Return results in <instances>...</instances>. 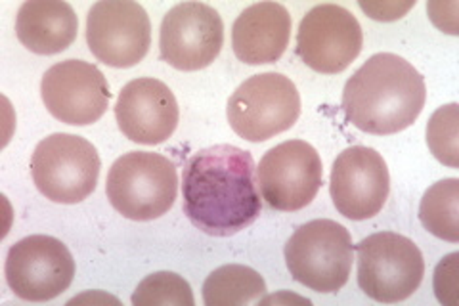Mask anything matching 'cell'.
<instances>
[{"mask_svg": "<svg viewBox=\"0 0 459 306\" xmlns=\"http://www.w3.org/2000/svg\"><path fill=\"white\" fill-rule=\"evenodd\" d=\"M86 42L100 62L109 67H133L152 47L148 12L131 0L96 3L86 16Z\"/></svg>", "mask_w": 459, "mask_h": 306, "instance_id": "10", "label": "cell"}, {"mask_svg": "<svg viewBox=\"0 0 459 306\" xmlns=\"http://www.w3.org/2000/svg\"><path fill=\"white\" fill-rule=\"evenodd\" d=\"M4 275L16 297L47 302L62 295L74 282L75 260L60 240L35 234L10 247Z\"/></svg>", "mask_w": 459, "mask_h": 306, "instance_id": "8", "label": "cell"}, {"mask_svg": "<svg viewBox=\"0 0 459 306\" xmlns=\"http://www.w3.org/2000/svg\"><path fill=\"white\" fill-rule=\"evenodd\" d=\"M266 284L256 270L243 265H226L209 274L204 284V301L209 306L247 304L264 295Z\"/></svg>", "mask_w": 459, "mask_h": 306, "instance_id": "18", "label": "cell"}, {"mask_svg": "<svg viewBox=\"0 0 459 306\" xmlns=\"http://www.w3.org/2000/svg\"><path fill=\"white\" fill-rule=\"evenodd\" d=\"M40 96L52 118L65 125L86 127L102 119L111 92L106 75L94 64L65 60L42 75Z\"/></svg>", "mask_w": 459, "mask_h": 306, "instance_id": "12", "label": "cell"}, {"mask_svg": "<svg viewBox=\"0 0 459 306\" xmlns=\"http://www.w3.org/2000/svg\"><path fill=\"white\" fill-rule=\"evenodd\" d=\"M194 293L190 284L175 272H155L142 280L133 293V304H186L192 306Z\"/></svg>", "mask_w": 459, "mask_h": 306, "instance_id": "21", "label": "cell"}, {"mask_svg": "<svg viewBox=\"0 0 459 306\" xmlns=\"http://www.w3.org/2000/svg\"><path fill=\"white\" fill-rule=\"evenodd\" d=\"M79 20L74 6L56 0H31L16 16V35L22 45L39 56L60 54L74 45Z\"/></svg>", "mask_w": 459, "mask_h": 306, "instance_id": "17", "label": "cell"}, {"mask_svg": "<svg viewBox=\"0 0 459 306\" xmlns=\"http://www.w3.org/2000/svg\"><path fill=\"white\" fill-rule=\"evenodd\" d=\"M415 6L413 3H404V4H396V3H383V4H369V3H360V8L368 12L373 20H381V22H393L404 16V13Z\"/></svg>", "mask_w": 459, "mask_h": 306, "instance_id": "23", "label": "cell"}, {"mask_svg": "<svg viewBox=\"0 0 459 306\" xmlns=\"http://www.w3.org/2000/svg\"><path fill=\"white\" fill-rule=\"evenodd\" d=\"M177 192V167L160 153L128 152L108 172V199L128 221L148 223L167 214Z\"/></svg>", "mask_w": 459, "mask_h": 306, "instance_id": "3", "label": "cell"}, {"mask_svg": "<svg viewBox=\"0 0 459 306\" xmlns=\"http://www.w3.org/2000/svg\"><path fill=\"white\" fill-rule=\"evenodd\" d=\"M291 37V16L283 4L258 3L243 10L232 27V48L249 66L274 64Z\"/></svg>", "mask_w": 459, "mask_h": 306, "instance_id": "16", "label": "cell"}, {"mask_svg": "<svg viewBox=\"0 0 459 306\" xmlns=\"http://www.w3.org/2000/svg\"><path fill=\"white\" fill-rule=\"evenodd\" d=\"M31 177L47 199L75 205L96 189L100 177L98 150L77 135H50L37 144L31 157Z\"/></svg>", "mask_w": 459, "mask_h": 306, "instance_id": "7", "label": "cell"}, {"mask_svg": "<svg viewBox=\"0 0 459 306\" xmlns=\"http://www.w3.org/2000/svg\"><path fill=\"white\" fill-rule=\"evenodd\" d=\"M263 199L276 211L293 213L310 205L324 180L322 157L303 140H287L268 150L256 167Z\"/></svg>", "mask_w": 459, "mask_h": 306, "instance_id": "9", "label": "cell"}, {"mask_svg": "<svg viewBox=\"0 0 459 306\" xmlns=\"http://www.w3.org/2000/svg\"><path fill=\"white\" fill-rule=\"evenodd\" d=\"M420 221L433 236L450 243L459 241L457 179H444L427 189L420 205Z\"/></svg>", "mask_w": 459, "mask_h": 306, "instance_id": "19", "label": "cell"}, {"mask_svg": "<svg viewBox=\"0 0 459 306\" xmlns=\"http://www.w3.org/2000/svg\"><path fill=\"white\" fill-rule=\"evenodd\" d=\"M253 155L230 144L194 153L182 174V209L207 236L228 238L249 228L263 211Z\"/></svg>", "mask_w": 459, "mask_h": 306, "instance_id": "1", "label": "cell"}, {"mask_svg": "<svg viewBox=\"0 0 459 306\" xmlns=\"http://www.w3.org/2000/svg\"><path fill=\"white\" fill-rule=\"evenodd\" d=\"M224 42L221 13L204 3L172 6L161 22V60L180 71H199L217 60Z\"/></svg>", "mask_w": 459, "mask_h": 306, "instance_id": "11", "label": "cell"}, {"mask_svg": "<svg viewBox=\"0 0 459 306\" xmlns=\"http://www.w3.org/2000/svg\"><path fill=\"white\" fill-rule=\"evenodd\" d=\"M389 167L379 152L368 145H352L337 155L329 192L342 216L351 221H368L379 214L389 197Z\"/></svg>", "mask_w": 459, "mask_h": 306, "instance_id": "14", "label": "cell"}, {"mask_svg": "<svg viewBox=\"0 0 459 306\" xmlns=\"http://www.w3.org/2000/svg\"><path fill=\"white\" fill-rule=\"evenodd\" d=\"M352 251L347 228L329 218H318L295 230L283 255L295 282L318 293H337L349 282Z\"/></svg>", "mask_w": 459, "mask_h": 306, "instance_id": "4", "label": "cell"}, {"mask_svg": "<svg viewBox=\"0 0 459 306\" xmlns=\"http://www.w3.org/2000/svg\"><path fill=\"white\" fill-rule=\"evenodd\" d=\"M429 150L442 165L459 167V106L455 101L438 108L427 125Z\"/></svg>", "mask_w": 459, "mask_h": 306, "instance_id": "20", "label": "cell"}, {"mask_svg": "<svg viewBox=\"0 0 459 306\" xmlns=\"http://www.w3.org/2000/svg\"><path fill=\"white\" fill-rule=\"evenodd\" d=\"M427 100L421 73L396 54H376L344 84L342 111L368 135H396L420 118Z\"/></svg>", "mask_w": 459, "mask_h": 306, "instance_id": "2", "label": "cell"}, {"mask_svg": "<svg viewBox=\"0 0 459 306\" xmlns=\"http://www.w3.org/2000/svg\"><path fill=\"white\" fill-rule=\"evenodd\" d=\"M228 123L249 142H266L290 130L300 115V94L281 73H261L241 83L228 100Z\"/></svg>", "mask_w": 459, "mask_h": 306, "instance_id": "6", "label": "cell"}, {"mask_svg": "<svg viewBox=\"0 0 459 306\" xmlns=\"http://www.w3.org/2000/svg\"><path fill=\"white\" fill-rule=\"evenodd\" d=\"M178 104L163 81L140 77L123 86L115 104L121 133L136 144L155 145L172 136L178 125Z\"/></svg>", "mask_w": 459, "mask_h": 306, "instance_id": "15", "label": "cell"}, {"mask_svg": "<svg viewBox=\"0 0 459 306\" xmlns=\"http://www.w3.org/2000/svg\"><path fill=\"white\" fill-rule=\"evenodd\" d=\"M358 255V285L385 304L406 301L420 289L425 262L420 247L394 232L371 234L354 247Z\"/></svg>", "mask_w": 459, "mask_h": 306, "instance_id": "5", "label": "cell"}, {"mask_svg": "<svg viewBox=\"0 0 459 306\" xmlns=\"http://www.w3.org/2000/svg\"><path fill=\"white\" fill-rule=\"evenodd\" d=\"M362 42V27L347 8L320 4L299 25L297 54L310 69L335 75L356 60Z\"/></svg>", "mask_w": 459, "mask_h": 306, "instance_id": "13", "label": "cell"}, {"mask_svg": "<svg viewBox=\"0 0 459 306\" xmlns=\"http://www.w3.org/2000/svg\"><path fill=\"white\" fill-rule=\"evenodd\" d=\"M457 253L448 255L442 258V262L437 268V278H435V289L437 297L440 302L455 304V293H457Z\"/></svg>", "mask_w": 459, "mask_h": 306, "instance_id": "22", "label": "cell"}]
</instances>
